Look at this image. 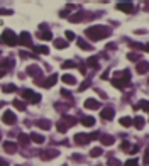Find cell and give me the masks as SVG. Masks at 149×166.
<instances>
[{"instance_id":"6da1fadb","label":"cell","mask_w":149,"mask_h":166,"mask_svg":"<svg viewBox=\"0 0 149 166\" xmlns=\"http://www.w3.org/2000/svg\"><path fill=\"white\" fill-rule=\"evenodd\" d=\"M85 32H87V37L90 41H100V39H105V37H110L112 29L105 26H93V27H88Z\"/></svg>"},{"instance_id":"7a4b0ae2","label":"cell","mask_w":149,"mask_h":166,"mask_svg":"<svg viewBox=\"0 0 149 166\" xmlns=\"http://www.w3.org/2000/svg\"><path fill=\"white\" fill-rule=\"evenodd\" d=\"M129 81H131V71L125 70V71H120V75H115V78L112 80V83L119 90H124L129 85Z\"/></svg>"},{"instance_id":"3957f363","label":"cell","mask_w":149,"mask_h":166,"mask_svg":"<svg viewBox=\"0 0 149 166\" xmlns=\"http://www.w3.org/2000/svg\"><path fill=\"white\" fill-rule=\"evenodd\" d=\"M2 42L7 46H15L19 42V37L15 36V32H12L10 29L4 31V34H2Z\"/></svg>"},{"instance_id":"277c9868","label":"cell","mask_w":149,"mask_h":166,"mask_svg":"<svg viewBox=\"0 0 149 166\" xmlns=\"http://www.w3.org/2000/svg\"><path fill=\"white\" fill-rule=\"evenodd\" d=\"M59 151H56V149H46V151H43V154H41V159L43 161H51V159L58 158Z\"/></svg>"},{"instance_id":"5b68a950","label":"cell","mask_w":149,"mask_h":166,"mask_svg":"<svg viewBox=\"0 0 149 166\" xmlns=\"http://www.w3.org/2000/svg\"><path fill=\"white\" fill-rule=\"evenodd\" d=\"M2 122H5L9 126H14L15 122H17V117H15V114H12L10 110H7V112H4V115H2Z\"/></svg>"},{"instance_id":"8992f818","label":"cell","mask_w":149,"mask_h":166,"mask_svg":"<svg viewBox=\"0 0 149 166\" xmlns=\"http://www.w3.org/2000/svg\"><path fill=\"white\" fill-rule=\"evenodd\" d=\"M27 73H29V76H32L34 80H36V78H43V71H41V68L37 66V65H31V66L27 68Z\"/></svg>"},{"instance_id":"52a82bcc","label":"cell","mask_w":149,"mask_h":166,"mask_svg":"<svg viewBox=\"0 0 149 166\" xmlns=\"http://www.w3.org/2000/svg\"><path fill=\"white\" fill-rule=\"evenodd\" d=\"M19 42H20V46L32 48V44H31V34L29 32H20V36H19Z\"/></svg>"},{"instance_id":"ba28073f","label":"cell","mask_w":149,"mask_h":166,"mask_svg":"<svg viewBox=\"0 0 149 166\" xmlns=\"http://www.w3.org/2000/svg\"><path fill=\"white\" fill-rule=\"evenodd\" d=\"M115 9H117V10L125 12V14H129V12H134V5L129 4V2H120V4L115 5Z\"/></svg>"},{"instance_id":"9c48e42d","label":"cell","mask_w":149,"mask_h":166,"mask_svg":"<svg viewBox=\"0 0 149 166\" xmlns=\"http://www.w3.org/2000/svg\"><path fill=\"white\" fill-rule=\"evenodd\" d=\"M85 109H88V110H97V109H100V102L95 98H87L85 100Z\"/></svg>"},{"instance_id":"30bf717a","label":"cell","mask_w":149,"mask_h":166,"mask_svg":"<svg viewBox=\"0 0 149 166\" xmlns=\"http://www.w3.org/2000/svg\"><path fill=\"white\" fill-rule=\"evenodd\" d=\"M83 17H90V14H87V12H78V14H73V15H69V22H81L83 20Z\"/></svg>"},{"instance_id":"8fae6325","label":"cell","mask_w":149,"mask_h":166,"mask_svg":"<svg viewBox=\"0 0 149 166\" xmlns=\"http://www.w3.org/2000/svg\"><path fill=\"white\" fill-rule=\"evenodd\" d=\"M75 142L80 144V146H83V144L90 142V137H88V134H75Z\"/></svg>"},{"instance_id":"7c38bea8","label":"cell","mask_w":149,"mask_h":166,"mask_svg":"<svg viewBox=\"0 0 149 166\" xmlns=\"http://www.w3.org/2000/svg\"><path fill=\"white\" fill-rule=\"evenodd\" d=\"M4 151L9 153V154H15V153H17V144H15V142H10V141H7V142L4 144Z\"/></svg>"},{"instance_id":"4fadbf2b","label":"cell","mask_w":149,"mask_h":166,"mask_svg":"<svg viewBox=\"0 0 149 166\" xmlns=\"http://www.w3.org/2000/svg\"><path fill=\"white\" fill-rule=\"evenodd\" d=\"M114 114H115V112H114V109L112 107H105V109H102V119H105V120H112L114 119Z\"/></svg>"},{"instance_id":"5bb4252c","label":"cell","mask_w":149,"mask_h":166,"mask_svg":"<svg viewBox=\"0 0 149 166\" xmlns=\"http://www.w3.org/2000/svg\"><path fill=\"white\" fill-rule=\"evenodd\" d=\"M36 127H41L43 131H49L51 129V122L47 119H39V120H36Z\"/></svg>"},{"instance_id":"9a60e30c","label":"cell","mask_w":149,"mask_h":166,"mask_svg":"<svg viewBox=\"0 0 149 166\" xmlns=\"http://www.w3.org/2000/svg\"><path fill=\"white\" fill-rule=\"evenodd\" d=\"M114 141H115V137H114V136H109V134H103V136H100V142H102V146H112Z\"/></svg>"},{"instance_id":"2e32d148","label":"cell","mask_w":149,"mask_h":166,"mask_svg":"<svg viewBox=\"0 0 149 166\" xmlns=\"http://www.w3.org/2000/svg\"><path fill=\"white\" fill-rule=\"evenodd\" d=\"M136 70H137V73H147L149 71V63L147 61H139L137 65H136Z\"/></svg>"},{"instance_id":"e0dca14e","label":"cell","mask_w":149,"mask_h":166,"mask_svg":"<svg viewBox=\"0 0 149 166\" xmlns=\"http://www.w3.org/2000/svg\"><path fill=\"white\" fill-rule=\"evenodd\" d=\"M61 120L65 122L68 127H71V126H75V124H76V119L71 117V115H68V114H63V115H61Z\"/></svg>"},{"instance_id":"ac0fdd59","label":"cell","mask_w":149,"mask_h":166,"mask_svg":"<svg viewBox=\"0 0 149 166\" xmlns=\"http://www.w3.org/2000/svg\"><path fill=\"white\" fill-rule=\"evenodd\" d=\"M39 39H44V41H51L53 39V34L49 32V29H46V31H39V32L36 34Z\"/></svg>"},{"instance_id":"d6986e66","label":"cell","mask_w":149,"mask_h":166,"mask_svg":"<svg viewBox=\"0 0 149 166\" xmlns=\"http://www.w3.org/2000/svg\"><path fill=\"white\" fill-rule=\"evenodd\" d=\"M56 81H58V76H56V75H51L47 80H44V88H51Z\"/></svg>"},{"instance_id":"ffe728a7","label":"cell","mask_w":149,"mask_h":166,"mask_svg":"<svg viewBox=\"0 0 149 166\" xmlns=\"http://www.w3.org/2000/svg\"><path fill=\"white\" fill-rule=\"evenodd\" d=\"M29 141H31V137L27 136V134H19V142H20V146L27 148V146H29Z\"/></svg>"},{"instance_id":"44dd1931","label":"cell","mask_w":149,"mask_h":166,"mask_svg":"<svg viewBox=\"0 0 149 166\" xmlns=\"http://www.w3.org/2000/svg\"><path fill=\"white\" fill-rule=\"evenodd\" d=\"M61 80L65 81V83H68V85H76V78L71 76V75H63Z\"/></svg>"},{"instance_id":"7402d4cb","label":"cell","mask_w":149,"mask_h":166,"mask_svg":"<svg viewBox=\"0 0 149 166\" xmlns=\"http://www.w3.org/2000/svg\"><path fill=\"white\" fill-rule=\"evenodd\" d=\"M29 137H31V141H34V142H36V144H43L44 141H46V139H44L43 136H41V134H36V132H32V134H31Z\"/></svg>"},{"instance_id":"603a6c76","label":"cell","mask_w":149,"mask_h":166,"mask_svg":"<svg viewBox=\"0 0 149 166\" xmlns=\"http://www.w3.org/2000/svg\"><path fill=\"white\" fill-rule=\"evenodd\" d=\"M78 46H80L83 51H91V49H93V46H90L87 41H83V39H78Z\"/></svg>"},{"instance_id":"cb8c5ba5","label":"cell","mask_w":149,"mask_h":166,"mask_svg":"<svg viewBox=\"0 0 149 166\" xmlns=\"http://www.w3.org/2000/svg\"><path fill=\"white\" fill-rule=\"evenodd\" d=\"M144 124H146V120L141 117V115H137V117L134 119V126H136V129H142V127H144Z\"/></svg>"},{"instance_id":"d4e9b609","label":"cell","mask_w":149,"mask_h":166,"mask_svg":"<svg viewBox=\"0 0 149 166\" xmlns=\"http://www.w3.org/2000/svg\"><path fill=\"white\" fill-rule=\"evenodd\" d=\"M14 66V61H12V59H7V61H5V59H0V68H4V71L7 70V68H12Z\"/></svg>"},{"instance_id":"484cf974","label":"cell","mask_w":149,"mask_h":166,"mask_svg":"<svg viewBox=\"0 0 149 166\" xmlns=\"http://www.w3.org/2000/svg\"><path fill=\"white\" fill-rule=\"evenodd\" d=\"M54 46L58 49H66L68 48V42H66L65 39H54Z\"/></svg>"},{"instance_id":"4316f807","label":"cell","mask_w":149,"mask_h":166,"mask_svg":"<svg viewBox=\"0 0 149 166\" xmlns=\"http://www.w3.org/2000/svg\"><path fill=\"white\" fill-rule=\"evenodd\" d=\"M134 109L136 110H139V109H141V110H149V102L147 100H142V102H139Z\"/></svg>"},{"instance_id":"83f0119b","label":"cell","mask_w":149,"mask_h":166,"mask_svg":"<svg viewBox=\"0 0 149 166\" xmlns=\"http://www.w3.org/2000/svg\"><path fill=\"white\" fill-rule=\"evenodd\" d=\"M32 49L36 53H41V54H49V49L47 46H32Z\"/></svg>"},{"instance_id":"f1b7e54d","label":"cell","mask_w":149,"mask_h":166,"mask_svg":"<svg viewBox=\"0 0 149 166\" xmlns=\"http://www.w3.org/2000/svg\"><path fill=\"white\" fill-rule=\"evenodd\" d=\"M97 59H98L97 56H91V58H88V59H87V65L97 70V68H98V61H97Z\"/></svg>"},{"instance_id":"f546056e","label":"cell","mask_w":149,"mask_h":166,"mask_svg":"<svg viewBox=\"0 0 149 166\" xmlns=\"http://www.w3.org/2000/svg\"><path fill=\"white\" fill-rule=\"evenodd\" d=\"M119 122H120V124H122L124 127H131L132 124H134V120H132L131 117H122V119H120Z\"/></svg>"},{"instance_id":"4dcf8cb0","label":"cell","mask_w":149,"mask_h":166,"mask_svg":"<svg viewBox=\"0 0 149 166\" xmlns=\"http://www.w3.org/2000/svg\"><path fill=\"white\" fill-rule=\"evenodd\" d=\"M81 124H83V126H93V124H95V119L93 117H90V115H88V117H83V119H81Z\"/></svg>"},{"instance_id":"1f68e13d","label":"cell","mask_w":149,"mask_h":166,"mask_svg":"<svg viewBox=\"0 0 149 166\" xmlns=\"http://www.w3.org/2000/svg\"><path fill=\"white\" fill-rule=\"evenodd\" d=\"M15 90H17V88H15V85H12V83L2 87V92H4V93H12V92H15Z\"/></svg>"},{"instance_id":"d6a6232c","label":"cell","mask_w":149,"mask_h":166,"mask_svg":"<svg viewBox=\"0 0 149 166\" xmlns=\"http://www.w3.org/2000/svg\"><path fill=\"white\" fill-rule=\"evenodd\" d=\"M103 154V151H102V148H93L90 151V156L91 158H98V156H102Z\"/></svg>"},{"instance_id":"836d02e7","label":"cell","mask_w":149,"mask_h":166,"mask_svg":"<svg viewBox=\"0 0 149 166\" xmlns=\"http://www.w3.org/2000/svg\"><path fill=\"white\" fill-rule=\"evenodd\" d=\"M56 127H58V131H59V132H61V134H65L66 131H68V126H66V124H65V122H63V120H59L58 124H56Z\"/></svg>"},{"instance_id":"e575fe53","label":"cell","mask_w":149,"mask_h":166,"mask_svg":"<svg viewBox=\"0 0 149 166\" xmlns=\"http://www.w3.org/2000/svg\"><path fill=\"white\" fill-rule=\"evenodd\" d=\"M14 107L17 109V110H26V103L20 102V100H14Z\"/></svg>"},{"instance_id":"d590c367","label":"cell","mask_w":149,"mask_h":166,"mask_svg":"<svg viewBox=\"0 0 149 166\" xmlns=\"http://www.w3.org/2000/svg\"><path fill=\"white\" fill-rule=\"evenodd\" d=\"M32 97H34V93L31 92V90H24V92H22V98L29 100V102H31V98H32Z\"/></svg>"},{"instance_id":"8d00e7d4","label":"cell","mask_w":149,"mask_h":166,"mask_svg":"<svg viewBox=\"0 0 149 166\" xmlns=\"http://www.w3.org/2000/svg\"><path fill=\"white\" fill-rule=\"evenodd\" d=\"M127 58L131 59V61H139V59H141V54H137V53H129Z\"/></svg>"},{"instance_id":"74e56055","label":"cell","mask_w":149,"mask_h":166,"mask_svg":"<svg viewBox=\"0 0 149 166\" xmlns=\"http://www.w3.org/2000/svg\"><path fill=\"white\" fill-rule=\"evenodd\" d=\"M69 105H71V103H69ZM69 105H65V103H54V109H56V110H61V112H65L66 109L69 107Z\"/></svg>"},{"instance_id":"f35d334b","label":"cell","mask_w":149,"mask_h":166,"mask_svg":"<svg viewBox=\"0 0 149 166\" xmlns=\"http://www.w3.org/2000/svg\"><path fill=\"white\" fill-rule=\"evenodd\" d=\"M129 46H131L132 49H139V51L144 49V46H142V44H139V42H132V41H129Z\"/></svg>"},{"instance_id":"ab89813d","label":"cell","mask_w":149,"mask_h":166,"mask_svg":"<svg viewBox=\"0 0 149 166\" xmlns=\"http://www.w3.org/2000/svg\"><path fill=\"white\" fill-rule=\"evenodd\" d=\"M63 70H68V68H75V61H65V63L61 65Z\"/></svg>"},{"instance_id":"60d3db41","label":"cell","mask_w":149,"mask_h":166,"mask_svg":"<svg viewBox=\"0 0 149 166\" xmlns=\"http://www.w3.org/2000/svg\"><path fill=\"white\" fill-rule=\"evenodd\" d=\"M109 166H122V164H120L119 159H115V158H109Z\"/></svg>"},{"instance_id":"b9f144b4","label":"cell","mask_w":149,"mask_h":166,"mask_svg":"<svg viewBox=\"0 0 149 166\" xmlns=\"http://www.w3.org/2000/svg\"><path fill=\"white\" fill-rule=\"evenodd\" d=\"M90 85H91V81H90V80H87V81H83V83H81V87H80L78 90H80V92H83V90H87Z\"/></svg>"},{"instance_id":"7bdbcfd3","label":"cell","mask_w":149,"mask_h":166,"mask_svg":"<svg viewBox=\"0 0 149 166\" xmlns=\"http://www.w3.org/2000/svg\"><path fill=\"white\" fill-rule=\"evenodd\" d=\"M39 100H41V95L39 93H34V97L31 98V103H39Z\"/></svg>"},{"instance_id":"ee69618b","label":"cell","mask_w":149,"mask_h":166,"mask_svg":"<svg viewBox=\"0 0 149 166\" xmlns=\"http://www.w3.org/2000/svg\"><path fill=\"white\" fill-rule=\"evenodd\" d=\"M66 41H75V34L71 31H66Z\"/></svg>"},{"instance_id":"f6af8a7d","label":"cell","mask_w":149,"mask_h":166,"mask_svg":"<svg viewBox=\"0 0 149 166\" xmlns=\"http://www.w3.org/2000/svg\"><path fill=\"white\" fill-rule=\"evenodd\" d=\"M124 166H137V159H129V161L127 163H125V164H124Z\"/></svg>"},{"instance_id":"bcb514c9","label":"cell","mask_w":149,"mask_h":166,"mask_svg":"<svg viewBox=\"0 0 149 166\" xmlns=\"http://www.w3.org/2000/svg\"><path fill=\"white\" fill-rule=\"evenodd\" d=\"M0 15H12V10H9V9H0Z\"/></svg>"},{"instance_id":"7dc6e473","label":"cell","mask_w":149,"mask_h":166,"mask_svg":"<svg viewBox=\"0 0 149 166\" xmlns=\"http://www.w3.org/2000/svg\"><path fill=\"white\" fill-rule=\"evenodd\" d=\"M120 148H122V151H129V149H131V144L125 141V142H122V146H120Z\"/></svg>"},{"instance_id":"c3c4849f","label":"cell","mask_w":149,"mask_h":166,"mask_svg":"<svg viewBox=\"0 0 149 166\" xmlns=\"http://www.w3.org/2000/svg\"><path fill=\"white\" fill-rule=\"evenodd\" d=\"M88 137H90V141L91 139H100V134L98 132H91V134H88Z\"/></svg>"},{"instance_id":"681fc988","label":"cell","mask_w":149,"mask_h":166,"mask_svg":"<svg viewBox=\"0 0 149 166\" xmlns=\"http://www.w3.org/2000/svg\"><path fill=\"white\" fill-rule=\"evenodd\" d=\"M144 164H146V166H149V151H146V153H144Z\"/></svg>"},{"instance_id":"f907efd6","label":"cell","mask_w":149,"mask_h":166,"mask_svg":"<svg viewBox=\"0 0 149 166\" xmlns=\"http://www.w3.org/2000/svg\"><path fill=\"white\" fill-rule=\"evenodd\" d=\"M61 95L66 97V98H71V93H69L68 90H61Z\"/></svg>"},{"instance_id":"816d5d0a","label":"cell","mask_w":149,"mask_h":166,"mask_svg":"<svg viewBox=\"0 0 149 166\" xmlns=\"http://www.w3.org/2000/svg\"><path fill=\"white\" fill-rule=\"evenodd\" d=\"M73 161H78V163H81V161H83V158H81V156H78V154H73Z\"/></svg>"},{"instance_id":"f5cc1de1","label":"cell","mask_w":149,"mask_h":166,"mask_svg":"<svg viewBox=\"0 0 149 166\" xmlns=\"http://www.w3.org/2000/svg\"><path fill=\"white\" fill-rule=\"evenodd\" d=\"M107 49H115V44H114V42H109V44H107Z\"/></svg>"},{"instance_id":"db71d44e","label":"cell","mask_w":149,"mask_h":166,"mask_svg":"<svg viewBox=\"0 0 149 166\" xmlns=\"http://www.w3.org/2000/svg\"><path fill=\"white\" fill-rule=\"evenodd\" d=\"M0 166H9V163L5 159H0Z\"/></svg>"},{"instance_id":"11a10c76","label":"cell","mask_w":149,"mask_h":166,"mask_svg":"<svg viewBox=\"0 0 149 166\" xmlns=\"http://www.w3.org/2000/svg\"><path fill=\"white\" fill-rule=\"evenodd\" d=\"M80 71H81V73H87V70H85V65H80Z\"/></svg>"},{"instance_id":"9f6ffc18","label":"cell","mask_w":149,"mask_h":166,"mask_svg":"<svg viewBox=\"0 0 149 166\" xmlns=\"http://www.w3.org/2000/svg\"><path fill=\"white\" fill-rule=\"evenodd\" d=\"M68 14H69V10H63V12H61V17H66Z\"/></svg>"},{"instance_id":"6f0895ef","label":"cell","mask_w":149,"mask_h":166,"mask_svg":"<svg viewBox=\"0 0 149 166\" xmlns=\"http://www.w3.org/2000/svg\"><path fill=\"white\" fill-rule=\"evenodd\" d=\"M144 51H149V42H147V44L144 46Z\"/></svg>"},{"instance_id":"680465c9","label":"cell","mask_w":149,"mask_h":166,"mask_svg":"<svg viewBox=\"0 0 149 166\" xmlns=\"http://www.w3.org/2000/svg\"><path fill=\"white\" fill-rule=\"evenodd\" d=\"M4 75H5V71H4V70H0V78L4 76Z\"/></svg>"},{"instance_id":"91938a15","label":"cell","mask_w":149,"mask_h":166,"mask_svg":"<svg viewBox=\"0 0 149 166\" xmlns=\"http://www.w3.org/2000/svg\"><path fill=\"white\" fill-rule=\"evenodd\" d=\"M144 9H146V10H149V4H147V5H146V7H144Z\"/></svg>"},{"instance_id":"94428289","label":"cell","mask_w":149,"mask_h":166,"mask_svg":"<svg viewBox=\"0 0 149 166\" xmlns=\"http://www.w3.org/2000/svg\"><path fill=\"white\" fill-rule=\"evenodd\" d=\"M0 137H2V134H0Z\"/></svg>"},{"instance_id":"6125c7cd","label":"cell","mask_w":149,"mask_h":166,"mask_svg":"<svg viewBox=\"0 0 149 166\" xmlns=\"http://www.w3.org/2000/svg\"><path fill=\"white\" fill-rule=\"evenodd\" d=\"M63 166H66V164H63Z\"/></svg>"},{"instance_id":"be15d7a7","label":"cell","mask_w":149,"mask_h":166,"mask_svg":"<svg viewBox=\"0 0 149 166\" xmlns=\"http://www.w3.org/2000/svg\"><path fill=\"white\" fill-rule=\"evenodd\" d=\"M19 166H20V164H19Z\"/></svg>"},{"instance_id":"e7e4bbea","label":"cell","mask_w":149,"mask_h":166,"mask_svg":"<svg viewBox=\"0 0 149 166\" xmlns=\"http://www.w3.org/2000/svg\"><path fill=\"white\" fill-rule=\"evenodd\" d=\"M147 81H149V80H147Z\"/></svg>"},{"instance_id":"03108f58","label":"cell","mask_w":149,"mask_h":166,"mask_svg":"<svg viewBox=\"0 0 149 166\" xmlns=\"http://www.w3.org/2000/svg\"><path fill=\"white\" fill-rule=\"evenodd\" d=\"M97 166H98V164H97Z\"/></svg>"}]
</instances>
